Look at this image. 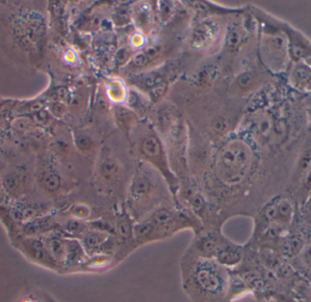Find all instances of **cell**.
<instances>
[{
    "label": "cell",
    "mask_w": 311,
    "mask_h": 302,
    "mask_svg": "<svg viewBox=\"0 0 311 302\" xmlns=\"http://www.w3.org/2000/svg\"><path fill=\"white\" fill-rule=\"evenodd\" d=\"M203 229L201 221L189 209L180 206L164 205L145 219L135 222V243L139 249L153 242L171 238L184 230H190L196 235Z\"/></svg>",
    "instance_id": "obj_2"
},
{
    "label": "cell",
    "mask_w": 311,
    "mask_h": 302,
    "mask_svg": "<svg viewBox=\"0 0 311 302\" xmlns=\"http://www.w3.org/2000/svg\"><path fill=\"white\" fill-rule=\"evenodd\" d=\"M98 174L100 180L111 185L110 187L120 182L122 166L114 153L108 150L102 152L98 166Z\"/></svg>",
    "instance_id": "obj_9"
},
{
    "label": "cell",
    "mask_w": 311,
    "mask_h": 302,
    "mask_svg": "<svg viewBox=\"0 0 311 302\" xmlns=\"http://www.w3.org/2000/svg\"><path fill=\"white\" fill-rule=\"evenodd\" d=\"M294 77L299 82L306 83L310 78V73L307 69L302 68V67H298L294 71Z\"/></svg>",
    "instance_id": "obj_19"
},
{
    "label": "cell",
    "mask_w": 311,
    "mask_h": 302,
    "mask_svg": "<svg viewBox=\"0 0 311 302\" xmlns=\"http://www.w3.org/2000/svg\"><path fill=\"white\" fill-rule=\"evenodd\" d=\"M181 287L190 302H229V269L213 259L184 251L179 260Z\"/></svg>",
    "instance_id": "obj_1"
},
{
    "label": "cell",
    "mask_w": 311,
    "mask_h": 302,
    "mask_svg": "<svg viewBox=\"0 0 311 302\" xmlns=\"http://www.w3.org/2000/svg\"><path fill=\"white\" fill-rule=\"evenodd\" d=\"M55 230H59V224L51 215H44L20 224L21 237H44Z\"/></svg>",
    "instance_id": "obj_10"
},
{
    "label": "cell",
    "mask_w": 311,
    "mask_h": 302,
    "mask_svg": "<svg viewBox=\"0 0 311 302\" xmlns=\"http://www.w3.org/2000/svg\"><path fill=\"white\" fill-rule=\"evenodd\" d=\"M243 259V252L240 247L230 241L228 237L225 238L221 248L216 252L214 260L228 269L237 267Z\"/></svg>",
    "instance_id": "obj_11"
},
{
    "label": "cell",
    "mask_w": 311,
    "mask_h": 302,
    "mask_svg": "<svg viewBox=\"0 0 311 302\" xmlns=\"http://www.w3.org/2000/svg\"><path fill=\"white\" fill-rule=\"evenodd\" d=\"M3 187L6 192L9 195L16 196L19 194L23 188V178L17 173H9L3 179Z\"/></svg>",
    "instance_id": "obj_13"
},
{
    "label": "cell",
    "mask_w": 311,
    "mask_h": 302,
    "mask_svg": "<svg viewBox=\"0 0 311 302\" xmlns=\"http://www.w3.org/2000/svg\"><path fill=\"white\" fill-rule=\"evenodd\" d=\"M272 45L273 47H275V48H281L284 45V40L281 37H275L272 39Z\"/></svg>",
    "instance_id": "obj_25"
},
{
    "label": "cell",
    "mask_w": 311,
    "mask_h": 302,
    "mask_svg": "<svg viewBox=\"0 0 311 302\" xmlns=\"http://www.w3.org/2000/svg\"><path fill=\"white\" fill-rule=\"evenodd\" d=\"M76 145L78 149L82 152H88L93 147V143L91 141L90 138L86 136L78 137L76 139Z\"/></svg>",
    "instance_id": "obj_17"
},
{
    "label": "cell",
    "mask_w": 311,
    "mask_h": 302,
    "mask_svg": "<svg viewBox=\"0 0 311 302\" xmlns=\"http://www.w3.org/2000/svg\"><path fill=\"white\" fill-rule=\"evenodd\" d=\"M43 239L48 253L59 268V273L83 272L88 257L78 239L59 230L44 236Z\"/></svg>",
    "instance_id": "obj_4"
},
{
    "label": "cell",
    "mask_w": 311,
    "mask_h": 302,
    "mask_svg": "<svg viewBox=\"0 0 311 302\" xmlns=\"http://www.w3.org/2000/svg\"><path fill=\"white\" fill-rule=\"evenodd\" d=\"M304 259H305V262L311 267V245L307 247L304 251Z\"/></svg>",
    "instance_id": "obj_24"
},
{
    "label": "cell",
    "mask_w": 311,
    "mask_h": 302,
    "mask_svg": "<svg viewBox=\"0 0 311 302\" xmlns=\"http://www.w3.org/2000/svg\"><path fill=\"white\" fill-rule=\"evenodd\" d=\"M211 128L216 134H223L228 129V123L222 117H216L212 121Z\"/></svg>",
    "instance_id": "obj_18"
},
{
    "label": "cell",
    "mask_w": 311,
    "mask_h": 302,
    "mask_svg": "<svg viewBox=\"0 0 311 302\" xmlns=\"http://www.w3.org/2000/svg\"><path fill=\"white\" fill-rule=\"evenodd\" d=\"M147 61H148V57L146 55V53H139L133 58V64L136 67H143L147 64Z\"/></svg>",
    "instance_id": "obj_23"
},
{
    "label": "cell",
    "mask_w": 311,
    "mask_h": 302,
    "mask_svg": "<svg viewBox=\"0 0 311 302\" xmlns=\"http://www.w3.org/2000/svg\"><path fill=\"white\" fill-rule=\"evenodd\" d=\"M291 55L293 56L294 58L296 59H300L304 56H306V51L304 48L297 46V45H292L291 46Z\"/></svg>",
    "instance_id": "obj_22"
},
{
    "label": "cell",
    "mask_w": 311,
    "mask_h": 302,
    "mask_svg": "<svg viewBox=\"0 0 311 302\" xmlns=\"http://www.w3.org/2000/svg\"><path fill=\"white\" fill-rule=\"evenodd\" d=\"M211 28L207 25H201L194 32L193 41L198 47H202L211 39Z\"/></svg>",
    "instance_id": "obj_14"
},
{
    "label": "cell",
    "mask_w": 311,
    "mask_h": 302,
    "mask_svg": "<svg viewBox=\"0 0 311 302\" xmlns=\"http://www.w3.org/2000/svg\"><path fill=\"white\" fill-rule=\"evenodd\" d=\"M16 248L31 262L59 273V268L48 253L43 237H19L16 240Z\"/></svg>",
    "instance_id": "obj_7"
},
{
    "label": "cell",
    "mask_w": 311,
    "mask_h": 302,
    "mask_svg": "<svg viewBox=\"0 0 311 302\" xmlns=\"http://www.w3.org/2000/svg\"><path fill=\"white\" fill-rule=\"evenodd\" d=\"M138 153L143 160L151 163L160 170L169 185L171 187L175 186V177L170 171L164 148L160 138L153 134L145 136L138 143Z\"/></svg>",
    "instance_id": "obj_6"
},
{
    "label": "cell",
    "mask_w": 311,
    "mask_h": 302,
    "mask_svg": "<svg viewBox=\"0 0 311 302\" xmlns=\"http://www.w3.org/2000/svg\"><path fill=\"white\" fill-rule=\"evenodd\" d=\"M251 167V154L246 145L231 141L216 151L212 163V177L225 187L241 183Z\"/></svg>",
    "instance_id": "obj_3"
},
{
    "label": "cell",
    "mask_w": 311,
    "mask_h": 302,
    "mask_svg": "<svg viewBox=\"0 0 311 302\" xmlns=\"http://www.w3.org/2000/svg\"><path fill=\"white\" fill-rule=\"evenodd\" d=\"M240 42H241V34L239 33V31L233 29L230 31L227 36L226 46L229 49H235L238 48Z\"/></svg>",
    "instance_id": "obj_16"
},
{
    "label": "cell",
    "mask_w": 311,
    "mask_h": 302,
    "mask_svg": "<svg viewBox=\"0 0 311 302\" xmlns=\"http://www.w3.org/2000/svg\"><path fill=\"white\" fill-rule=\"evenodd\" d=\"M253 79H254V78H253L252 74L244 73L238 77L237 83H238V86L242 88H246L253 83Z\"/></svg>",
    "instance_id": "obj_20"
},
{
    "label": "cell",
    "mask_w": 311,
    "mask_h": 302,
    "mask_svg": "<svg viewBox=\"0 0 311 302\" xmlns=\"http://www.w3.org/2000/svg\"><path fill=\"white\" fill-rule=\"evenodd\" d=\"M157 185L150 176L138 172L131 179L125 212L130 218L138 222L145 219L158 207H162L154 200Z\"/></svg>",
    "instance_id": "obj_5"
},
{
    "label": "cell",
    "mask_w": 311,
    "mask_h": 302,
    "mask_svg": "<svg viewBox=\"0 0 311 302\" xmlns=\"http://www.w3.org/2000/svg\"><path fill=\"white\" fill-rule=\"evenodd\" d=\"M276 220L281 221H288L290 220L291 213H292V207L290 202L287 200H282L279 203L276 204Z\"/></svg>",
    "instance_id": "obj_15"
},
{
    "label": "cell",
    "mask_w": 311,
    "mask_h": 302,
    "mask_svg": "<svg viewBox=\"0 0 311 302\" xmlns=\"http://www.w3.org/2000/svg\"><path fill=\"white\" fill-rule=\"evenodd\" d=\"M41 184L48 193H56L61 188V177L54 170H47L41 177Z\"/></svg>",
    "instance_id": "obj_12"
},
{
    "label": "cell",
    "mask_w": 311,
    "mask_h": 302,
    "mask_svg": "<svg viewBox=\"0 0 311 302\" xmlns=\"http://www.w3.org/2000/svg\"><path fill=\"white\" fill-rule=\"evenodd\" d=\"M311 166V152H307L305 153V155L303 156L302 159L300 160L299 162V170L300 172H306L308 170V168H310Z\"/></svg>",
    "instance_id": "obj_21"
},
{
    "label": "cell",
    "mask_w": 311,
    "mask_h": 302,
    "mask_svg": "<svg viewBox=\"0 0 311 302\" xmlns=\"http://www.w3.org/2000/svg\"><path fill=\"white\" fill-rule=\"evenodd\" d=\"M226 238L221 229H206L193 235L186 251L204 259H213Z\"/></svg>",
    "instance_id": "obj_8"
}]
</instances>
